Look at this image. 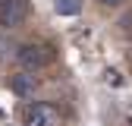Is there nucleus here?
Here are the masks:
<instances>
[{
    "mask_svg": "<svg viewBox=\"0 0 132 126\" xmlns=\"http://www.w3.org/2000/svg\"><path fill=\"white\" fill-rule=\"evenodd\" d=\"M104 3H107V6H117V3H123V0H104Z\"/></svg>",
    "mask_w": 132,
    "mask_h": 126,
    "instance_id": "nucleus-6",
    "label": "nucleus"
},
{
    "mask_svg": "<svg viewBox=\"0 0 132 126\" xmlns=\"http://www.w3.org/2000/svg\"><path fill=\"white\" fill-rule=\"evenodd\" d=\"M22 123L25 126H51L54 123V110L47 107V104H28L25 110H22Z\"/></svg>",
    "mask_w": 132,
    "mask_h": 126,
    "instance_id": "nucleus-3",
    "label": "nucleus"
},
{
    "mask_svg": "<svg viewBox=\"0 0 132 126\" xmlns=\"http://www.w3.org/2000/svg\"><path fill=\"white\" fill-rule=\"evenodd\" d=\"M54 6L60 16H79L82 13V0H54Z\"/></svg>",
    "mask_w": 132,
    "mask_h": 126,
    "instance_id": "nucleus-5",
    "label": "nucleus"
},
{
    "mask_svg": "<svg viewBox=\"0 0 132 126\" xmlns=\"http://www.w3.org/2000/svg\"><path fill=\"white\" fill-rule=\"evenodd\" d=\"M16 60L22 69H41L51 63V47L44 44H19L16 47Z\"/></svg>",
    "mask_w": 132,
    "mask_h": 126,
    "instance_id": "nucleus-1",
    "label": "nucleus"
},
{
    "mask_svg": "<svg viewBox=\"0 0 132 126\" xmlns=\"http://www.w3.org/2000/svg\"><path fill=\"white\" fill-rule=\"evenodd\" d=\"M35 85H38L35 79H31V76H22V73L10 79V88H13L16 94H31V91H35Z\"/></svg>",
    "mask_w": 132,
    "mask_h": 126,
    "instance_id": "nucleus-4",
    "label": "nucleus"
},
{
    "mask_svg": "<svg viewBox=\"0 0 132 126\" xmlns=\"http://www.w3.org/2000/svg\"><path fill=\"white\" fill-rule=\"evenodd\" d=\"M25 19V3L22 0H0V25L3 28H16Z\"/></svg>",
    "mask_w": 132,
    "mask_h": 126,
    "instance_id": "nucleus-2",
    "label": "nucleus"
}]
</instances>
